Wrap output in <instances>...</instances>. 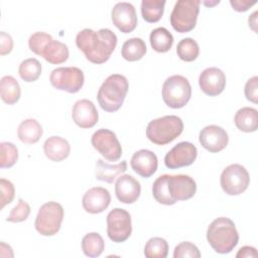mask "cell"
Returning <instances> with one entry per match:
<instances>
[{
  "label": "cell",
  "instance_id": "22",
  "mask_svg": "<svg viewBox=\"0 0 258 258\" xmlns=\"http://www.w3.org/2000/svg\"><path fill=\"white\" fill-rule=\"evenodd\" d=\"M39 55L51 64H59L69 58L70 52L67 44L51 38L45 44Z\"/></svg>",
  "mask_w": 258,
  "mask_h": 258
},
{
  "label": "cell",
  "instance_id": "44",
  "mask_svg": "<svg viewBox=\"0 0 258 258\" xmlns=\"http://www.w3.org/2000/svg\"><path fill=\"white\" fill-rule=\"evenodd\" d=\"M256 19H257V11H254V12L249 16L248 21H249V26L257 33V28H256L257 21H256Z\"/></svg>",
  "mask_w": 258,
  "mask_h": 258
},
{
  "label": "cell",
  "instance_id": "26",
  "mask_svg": "<svg viewBox=\"0 0 258 258\" xmlns=\"http://www.w3.org/2000/svg\"><path fill=\"white\" fill-rule=\"evenodd\" d=\"M147 51L144 40L140 37H132L127 39L121 49V55L128 61H136L141 59Z\"/></svg>",
  "mask_w": 258,
  "mask_h": 258
},
{
  "label": "cell",
  "instance_id": "7",
  "mask_svg": "<svg viewBox=\"0 0 258 258\" xmlns=\"http://www.w3.org/2000/svg\"><path fill=\"white\" fill-rule=\"evenodd\" d=\"M62 220V206L56 202H47L39 208L35 218L34 227L42 236H53L59 231Z\"/></svg>",
  "mask_w": 258,
  "mask_h": 258
},
{
  "label": "cell",
  "instance_id": "32",
  "mask_svg": "<svg viewBox=\"0 0 258 258\" xmlns=\"http://www.w3.org/2000/svg\"><path fill=\"white\" fill-rule=\"evenodd\" d=\"M18 74L24 82H35L41 75V63L34 57L26 58L19 64Z\"/></svg>",
  "mask_w": 258,
  "mask_h": 258
},
{
  "label": "cell",
  "instance_id": "17",
  "mask_svg": "<svg viewBox=\"0 0 258 258\" xmlns=\"http://www.w3.org/2000/svg\"><path fill=\"white\" fill-rule=\"evenodd\" d=\"M73 121L81 128L88 129L94 127L99 119V114L94 103L88 99L77 101L72 110Z\"/></svg>",
  "mask_w": 258,
  "mask_h": 258
},
{
  "label": "cell",
  "instance_id": "23",
  "mask_svg": "<svg viewBox=\"0 0 258 258\" xmlns=\"http://www.w3.org/2000/svg\"><path fill=\"white\" fill-rule=\"evenodd\" d=\"M127 170V162L123 160L116 164H109L102 159L96 161V178L108 183L114 182L116 177Z\"/></svg>",
  "mask_w": 258,
  "mask_h": 258
},
{
  "label": "cell",
  "instance_id": "37",
  "mask_svg": "<svg viewBox=\"0 0 258 258\" xmlns=\"http://www.w3.org/2000/svg\"><path fill=\"white\" fill-rule=\"evenodd\" d=\"M52 38V36L43 31H37L30 35L28 39V46L32 52L39 55L45 44Z\"/></svg>",
  "mask_w": 258,
  "mask_h": 258
},
{
  "label": "cell",
  "instance_id": "12",
  "mask_svg": "<svg viewBox=\"0 0 258 258\" xmlns=\"http://www.w3.org/2000/svg\"><path fill=\"white\" fill-rule=\"evenodd\" d=\"M198 156V149L191 143L182 141L173 146L164 157V164L169 169H176L192 164Z\"/></svg>",
  "mask_w": 258,
  "mask_h": 258
},
{
  "label": "cell",
  "instance_id": "1",
  "mask_svg": "<svg viewBox=\"0 0 258 258\" xmlns=\"http://www.w3.org/2000/svg\"><path fill=\"white\" fill-rule=\"evenodd\" d=\"M117 36L109 28L95 31L91 28L81 30L76 36L78 48L84 52L86 58L96 64L106 62L117 45Z\"/></svg>",
  "mask_w": 258,
  "mask_h": 258
},
{
  "label": "cell",
  "instance_id": "27",
  "mask_svg": "<svg viewBox=\"0 0 258 258\" xmlns=\"http://www.w3.org/2000/svg\"><path fill=\"white\" fill-rule=\"evenodd\" d=\"M0 95L4 103L13 105L18 102L21 90L18 82L12 76H4L0 82Z\"/></svg>",
  "mask_w": 258,
  "mask_h": 258
},
{
  "label": "cell",
  "instance_id": "11",
  "mask_svg": "<svg viewBox=\"0 0 258 258\" xmlns=\"http://www.w3.org/2000/svg\"><path fill=\"white\" fill-rule=\"evenodd\" d=\"M93 147L108 161H117L122 155V147L116 134L109 129L97 130L91 138Z\"/></svg>",
  "mask_w": 258,
  "mask_h": 258
},
{
  "label": "cell",
  "instance_id": "10",
  "mask_svg": "<svg viewBox=\"0 0 258 258\" xmlns=\"http://www.w3.org/2000/svg\"><path fill=\"white\" fill-rule=\"evenodd\" d=\"M132 233L130 214L120 208H115L107 215V235L115 243L125 242Z\"/></svg>",
  "mask_w": 258,
  "mask_h": 258
},
{
  "label": "cell",
  "instance_id": "5",
  "mask_svg": "<svg viewBox=\"0 0 258 258\" xmlns=\"http://www.w3.org/2000/svg\"><path fill=\"white\" fill-rule=\"evenodd\" d=\"M191 97V87L188 80L180 75L167 78L162 85V99L166 106L172 109L184 107Z\"/></svg>",
  "mask_w": 258,
  "mask_h": 258
},
{
  "label": "cell",
  "instance_id": "19",
  "mask_svg": "<svg viewBox=\"0 0 258 258\" xmlns=\"http://www.w3.org/2000/svg\"><path fill=\"white\" fill-rule=\"evenodd\" d=\"M141 194L139 181L130 174L120 175L115 182V195L119 202L123 204L135 203Z\"/></svg>",
  "mask_w": 258,
  "mask_h": 258
},
{
  "label": "cell",
  "instance_id": "14",
  "mask_svg": "<svg viewBox=\"0 0 258 258\" xmlns=\"http://www.w3.org/2000/svg\"><path fill=\"white\" fill-rule=\"evenodd\" d=\"M167 185L170 197L175 203L191 199L197 191L195 179L186 174H168Z\"/></svg>",
  "mask_w": 258,
  "mask_h": 258
},
{
  "label": "cell",
  "instance_id": "36",
  "mask_svg": "<svg viewBox=\"0 0 258 258\" xmlns=\"http://www.w3.org/2000/svg\"><path fill=\"white\" fill-rule=\"evenodd\" d=\"M29 214L30 206L22 199H19L17 205L11 210L8 217L6 218V221L10 223H20L25 221L28 218Z\"/></svg>",
  "mask_w": 258,
  "mask_h": 258
},
{
  "label": "cell",
  "instance_id": "31",
  "mask_svg": "<svg viewBox=\"0 0 258 258\" xmlns=\"http://www.w3.org/2000/svg\"><path fill=\"white\" fill-rule=\"evenodd\" d=\"M167 176L168 174H162L154 180L152 184V195L157 203L165 206H171L174 205L175 202L170 197L168 190Z\"/></svg>",
  "mask_w": 258,
  "mask_h": 258
},
{
  "label": "cell",
  "instance_id": "13",
  "mask_svg": "<svg viewBox=\"0 0 258 258\" xmlns=\"http://www.w3.org/2000/svg\"><path fill=\"white\" fill-rule=\"evenodd\" d=\"M199 141L206 150L216 153L227 147L229 137L226 130L221 126L208 125L201 130Z\"/></svg>",
  "mask_w": 258,
  "mask_h": 258
},
{
  "label": "cell",
  "instance_id": "24",
  "mask_svg": "<svg viewBox=\"0 0 258 258\" xmlns=\"http://www.w3.org/2000/svg\"><path fill=\"white\" fill-rule=\"evenodd\" d=\"M236 127L243 132L250 133L257 130L258 111L252 107H243L239 109L234 117Z\"/></svg>",
  "mask_w": 258,
  "mask_h": 258
},
{
  "label": "cell",
  "instance_id": "42",
  "mask_svg": "<svg viewBox=\"0 0 258 258\" xmlns=\"http://www.w3.org/2000/svg\"><path fill=\"white\" fill-rule=\"evenodd\" d=\"M230 4L232 8L238 12H245L254 4L256 1H249V0H230Z\"/></svg>",
  "mask_w": 258,
  "mask_h": 258
},
{
  "label": "cell",
  "instance_id": "30",
  "mask_svg": "<svg viewBox=\"0 0 258 258\" xmlns=\"http://www.w3.org/2000/svg\"><path fill=\"white\" fill-rule=\"evenodd\" d=\"M165 1L161 0H143L141 2V15L148 23L159 21L164 12Z\"/></svg>",
  "mask_w": 258,
  "mask_h": 258
},
{
  "label": "cell",
  "instance_id": "21",
  "mask_svg": "<svg viewBox=\"0 0 258 258\" xmlns=\"http://www.w3.org/2000/svg\"><path fill=\"white\" fill-rule=\"evenodd\" d=\"M43 151L49 160L59 162L70 155L71 145L62 137L50 136L43 143Z\"/></svg>",
  "mask_w": 258,
  "mask_h": 258
},
{
  "label": "cell",
  "instance_id": "43",
  "mask_svg": "<svg viewBox=\"0 0 258 258\" xmlns=\"http://www.w3.org/2000/svg\"><path fill=\"white\" fill-rule=\"evenodd\" d=\"M258 253L256 251V248L251 246H244L239 249V251L236 254V257H245V258H251V257H257Z\"/></svg>",
  "mask_w": 258,
  "mask_h": 258
},
{
  "label": "cell",
  "instance_id": "16",
  "mask_svg": "<svg viewBox=\"0 0 258 258\" xmlns=\"http://www.w3.org/2000/svg\"><path fill=\"white\" fill-rule=\"evenodd\" d=\"M201 90L208 96L220 95L226 87V76L224 72L216 67L205 69L199 77Z\"/></svg>",
  "mask_w": 258,
  "mask_h": 258
},
{
  "label": "cell",
  "instance_id": "41",
  "mask_svg": "<svg viewBox=\"0 0 258 258\" xmlns=\"http://www.w3.org/2000/svg\"><path fill=\"white\" fill-rule=\"evenodd\" d=\"M13 48V39L5 31L0 32V54L5 55L11 52Z\"/></svg>",
  "mask_w": 258,
  "mask_h": 258
},
{
  "label": "cell",
  "instance_id": "40",
  "mask_svg": "<svg viewBox=\"0 0 258 258\" xmlns=\"http://www.w3.org/2000/svg\"><path fill=\"white\" fill-rule=\"evenodd\" d=\"M258 77L254 76L252 78H250L245 85L244 88V93H245V97L248 101L256 104L258 102Z\"/></svg>",
  "mask_w": 258,
  "mask_h": 258
},
{
  "label": "cell",
  "instance_id": "3",
  "mask_svg": "<svg viewBox=\"0 0 258 258\" xmlns=\"http://www.w3.org/2000/svg\"><path fill=\"white\" fill-rule=\"evenodd\" d=\"M129 84L127 79L119 74L109 76L101 85L97 99L100 107L106 112L118 111L126 98Z\"/></svg>",
  "mask_w": 258,
  "mask_h": 258
},
{
  "label": "cell",
  "instance_id": "2",
  "mask_svg": "<svg viewBox=\"0 0 258 258\" xmlns=\"http://www.w3.org/2000/svg\"><path fill=\"white\" fill-rule=\"evenodd\" d=\"M210 246L220 254L230 253L239 242V234L234 222L226 217L215 219L207 230Z\"/></svg>",
  "mask_w": 258,
  "mask_h": 258
},
{
  "label": "cell",
  "instance_id": "20",
  "mask_svg": "<svg viewBox=\"0 0 258 258\" xmlns=\"http://www.w3.org/2000/svg\"><path fill=\"white\" fill-rule=\"evenodd\" d=\"M130 165L137 174L147 178L157 170V156L151 150L140 149L132 155Z\"/></svg>",
  "mask_w": 258,
  "mask_h": 258
},
{
  "label": "cell",
  "instance_id": "8",
  "mask_svg": "<svg viewBox=\"0 0 258 258\" xmlns=\"http://www.w3.org/2000/svg\"><path fill=\"white\" fill-rule=\"evenodd\" d=\"M50 84L59 91H66L70 94L78 93L85 82L84 73L76 67H60L52 70L49 76Z\"/></svg>",
  "mask_w": 258,
  "mask_h": 258
},
{
  "label": "cell",
  "instance_id": "33",
  "mask_svg": "<svg viewBox=\"0 0 258 258\" xmlns=\"http://www.w3.org/2000/svg\"><path fill=\"white\" fill-rule=\"evenodd\" d=\"M176 53L181 60L194 61L200 54V46L194 38L185 37L177 43Z\"/></svg>",
  "mask_w": 258,
  "mask_h": 258
},
{
  "label": "cell",
  "instance_id": "39",
  "mask_svg": "<svg viewBox=\"0 0 258 258\" xmlns=\"http://www.w3.org/2000/svg\"><path fill=\"white\" fill-rule=\"evenodd\" d=\"M0 190H1V209L6 205L10 204L15 196V188L11 181L1 178L0 179Z\"/></svg>",
  "mask_w": 258,
  "mask_h": 258
},
{
  "label": "cell",
  "instance_id": "34",
  "mask_svg": "<svg viewBox=\"0 0 258 258\" xmlns=\"http://www.w3.org/2000/svg\"><path fill=\"white\" fill-rule=\"evenodd\" d=\"M168 254V243L160 237L150 238L144 246L146 258H165Z\"/></svg>",
  "mask_w": 258,
  "mask_h": 258
},
{
  "label": "cell",
  "instance_id": "25",
  "mask_svg": "<svg viewBox=\"0 0 258 258\" xmlns=\"http://www.w3.org/2000/svg\"><path fill=\"white\" fill-rule=\"evenodd\" d=\"M43 130L40 123L35 119L22 121L17 129L18 139L24 144H34L42 136Z\"/></svg>",
  "mask_w": 258,
  "mask_h": 258
},
{
  "label": "cell",
  "instance_id": "35",
  "mask_svg": "<svg viewBox=\"0 0 258 258\" xmlns=\"http://www.w3.org/2000/svg\"><path fill=\"white\" fill-rule=\"evenodd\" d=\"M0 148V167L9 168L13 166L18 159L17 147L11 142H1Z\"/></svg>",
  "mask_w": 258,
  "mask_h": 258
},
{
  "label": "cell",
  "instance_id": "9",
  "mask_svg": "<svg viewBox=\"0 0 258 258\" xmlns=\"http://www.w3.org/2000/svg\"><path fill=\"white\" fill-rule=\"evenodd\" d=\"M222 189L229 196H239L244 192L250 183L247 169L238 163L228 165L220 177Z\"/></svg>",
  "mask_w": 258,
  "mask_h": 258
},
{
  "label": "cell",
  "instance_id": "18",
  "mask_svg": "<svg viewBox=\"0 0 258 258\" xmlns=\"http://www.w3.org/2000/svg\"><path fill=\"white\" fill-rule=\"evenodd\" d=\"M111 203V195L108 189L102 186H95L88 189L82 200L84 210L89 214H100L104 212Z\"/></svg>",
  "mask_w": 258,
  "mask_h": 258
},
{
  "label": "cell",
  "instance_id": "6",
  "mask_svg": "<svg viewBox=\"0 0 258 258\" xmlns=\"http://www.w3.org/2000/svg\"><path fill=\"white\" fill-rule=\"evenodd\" d=\"M201 1L199 0H178L170 14V24L172 28L179 32H189L196 27Z\"/></svg>",
  "mask_w": 258,
  "mask_h": 258
},
{
  "label": "cell",
  "instance_id": "29",
  "mask_svg": "<svg viewBox=\"0 0 258 258\" xmlns=\"http://www.w3.org/2000/svg\"><path fill=\"white\" fill-rule=\"evenodd\" d=\"M105 249V242L99 233L86 234L82 239V250L88 257H98Z\"/></svg>",
  "mask_w": 258,
  "mask_h": 258
},
{
  "label": "cell",
  "instance_id": "45",
  "mask_svg": "<svg viewBox=\"0 0 258 258\" xmlns=\"http://www.w3.org/2000/svg\"><path fill=\"white\" fill-rule=\"evenodd\" d=\"M219 3H220L219 0H216V1H213V2H207V1H204V2H203L204 5L210 6V7H212V6H214V5H217V4H219Z\"/></svg>",
  "mask_w": 258,
  "mask_h": 258
},
{
  "label": "cell",
  "instance_id": "15",
  "mask_svg": "<svg viewBox=\"0 0 258 258\" xmlns=\"http://www.w3.org/2000/svg\"><path fill=\"white\" fill-rule=\"evenodd\" d=\"M111 16L113 24L123 33H130L137 26L135 8L129 2H118L115 4Z\"/></svg>",
  "mask_w": 258,
  "mask_h": 258
},
{
  "label": "cell",
  "instance_id": "38",
  "mask_svg": "<svg viewBox=\"0 0 258 258\" xmlns=\"http://www.w3.org/2000/svg\"><path fill=\"white\" fill-rule=\"evenodd\" d=\"M174 258H200L201 252L199 248L190 242H181L175 246L173 251Z\"/></svg>",
  "mask_w": 258,
  "mask_h": 258
},
{
  "label": "cell",
  "instance_id": "4",
  "mask_svg": "<svg viewBox=\"0 0 258 258\" xmlns=\"http://www.w3.org/2000/svg\"><path fill=\"white\" fill-rule=\"evenodd\" d=\"M182 131V120L175 115H168L151 120L146 127V137L156 145H165L177 138Z\"/></svg>",
  "mask_w": 258,
  "mask_h": 258
},
{
  "label": "cell",
  "instance_id": "28",
  "mask_svg": "<svg viewBox=\"0 0 258 258\" xmlns=\"http://www.w3.org/2000/svg\"><path fill=\"white\" fill-rule=\"evenodd\" d=\"M151 47L157 52L168 51L173 44L172 34L164 27L153 29L149 35Z\"/></svg>",
  "mask_w": 258,
  "mask_h": 258
}]
</instances>
